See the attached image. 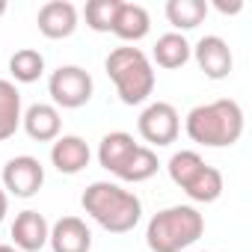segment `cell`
Here are the masks:
<instances>
[{
	"instance_id": "1",
	"label": "cell",
	"mask_w": 252,
	"mask_h": 252,
	"mask_svg": "<svg viewBox=\"0 0 252 252\" xmlns=\"http://www.w3.org/2000/svg\"><path fill=\"white\" fill-rule=\"evenodd\" d=\"M184 131L193 143L208 149H225L234 146L243 134V110L231 98H220L211 104H199L187 113Z\"/></svg>"
},
{
	"instance_id": "2",
	"label": "cell",
	"mask_w": 252,
	"mask_h": 252,
	"mask_svg": "<svg viewBox=\"0 0 252 252\" xmlns=\"http://www.w3.org/2000/svg\"><path fill=\"white\" fill-rule=\"evenodd\" d=\"M83 211L107 231L113 234H125V231H134V225L143 217V202L119 184L110 181H95L83 190L80 199Z\"/></svg>"
},
{
	"instance_id": "3",
	"label": "cell",
	"mask_w": 252,
	"mask_h": 252,
	"mask_svg": "<svg viewBox=\"0 0 252 252\" xmlns=\"http://www.w3.org/2000/svg\"><path fill=\"white\" fill-rule=\"evenodd\" d=\"M205 231V217L193 205H172L149 220L146 243L152 252H181L193 246Z\"/></svg>"
},
{
	"instance_id": "4",
	"label": "cell",
	"mask_w": 252,
	"mask_h": 252,
	"mask_svg": "<svg viewBox=\"0 0 252 252\" xmlns=\"http://www.w3.org/2000/svg\"><path fill=\"white\" fill-rule=\"evenodd\" d=\"M104 68L110 80L116 83V92L122 104H143L155 92V65L140 48H116L104 60Z\"/></svg>"
},
{
	"instance_id": "5",
	"label": "cell",
	"mask_w": 252,
	"mask_h": 252,
	"mask_svg": "<svg viewBox=\"0 0 252 252\" xmlns=\"http://www.w3.org/2000/svg\"><path fill=\"white\" fill-rule=\"evenodd\" d=\"M92 89H95V83H92L89 71L80 65H60L48 80V92H51L54 104L63 110H77V107L89 104Z\"/></svg>"
},
{
	"instance_id": "6",
	"label": "cell",
	"mask_w": 252,
	"mask_h": 252,
	"mask_svg": "<svg viewBox=\"0 0 252 252\" xmlns=\"http://www.w3.org/2000/svg\"><path fill=\"white\" fill-rule=\"evenodd\" d=\"M137 128H140V137L152 146H172L178 140V131H181V116L172 104L166 101H155L143 110L140 122H137Z\"/></svg>"
},
{
	"instance_id": "7",
	"label": "cell",
	"mask_w": 252,
	"mask_h": 252,
	"mask_svg": "<svg viewBox=\"0 0 252 252\" xmlns=\"http://www.w3.org/2000/svg\"><path fill=\"white\" fill-rule=\"evenodd\" d=\"M42 184H45V166L30 155H18L3 166V190L18 199L36 196Z\"/></svg>"
},
{
	"instance_id": "8",
	"label": "cell",
	"mask_w": 252,
	"mask_h": 252,
	"mask_svg": "<svg viewBox=\"0 0 252 252\" xmlns=\"http://www.w3.org/2000/svg\"><path fill=\"white\" fill-rule=\"evenodd\" d=\"M193 57H196L199 68L205 71V77H211V80H222L231 74L234 57H231L228 42L220 36H202L193 48Z\"/></svg>"
},
{
	"instance_id": "9",
	"label": "cell",
	"mask_w": 252,
	"mask_h": 252,
	"mask_svg": "<svg viewBox=\"0 0 252 252\" xmlns=\"http://www.w3.org/2000/svg\"><path fill=\"white\" fill-rule=\"evenodd\" d=\"M48 243L54 252H89L92 249V231L80 217H63L51 225Z\"/></svg>"
},
{
	"instance_id": "10",
	"label": "cell",
	"mask_w": 252,
	"mask_h": 252,
	"mask_svg": "<svg viewBox=\"0 0 252 252\" xmlns=\"http://www.w3.org/2000/svg\"><path fill=\"white\" fill-rule=\"evenodd\" d=\"M36 24L45 39H68L77 30V9L68 0H51L39 9Z\"/></svg>"
},
{
	"instance_id": "11",
	"label": "cell",
	"mask_w": 252,
	"mask_h": 252,
	"mask_svg": "<svg viewBox=\"0 0 252 252\" xmlns=\"http://www.w3.org/2000/svg\"><path fill=\"white\" fill-rule=\"evenodd\" d=\"M89 158H92V152H89L86 140H80V137H74V134H63V137L54 140L51 163L57 166V172H63V175H77V172H83V169L89 166Z\"/></svg>"
},
{
	"instance_id": "12",
	"label": "cell",
	"mask_w": 252,
	"mask_h": 252,
	"mask_svg": "<svg viewBox=\"0 0 252 252\" xmlns=\"http://www.w3.org/2000/svg\"><path fill=\"white\" fill-rule=\"evenodd\" d=\"M48 234H51V225H48V220L39 211H21L15 217V222H12V240H15L18 252H39V249H45Z\"/></svg>"
},
{
	"instance_id": "13",
	"label": "cell",
	"mask_w": 252,
	"mask_h": 252,
	"mask_svg": "<svg viewBox=\"0 0 252 252\" xmlns=\"http://www.w3.org/2000/svg\"><path fill=\"white\" fill-rule=\"evenodd\" d=\"M21 125L30 140L36 143H54L63 131V119H60V110L54 104H33L27 107V113L21 116Z\"/></svg>"
},
{
	"instance_id": "14",
	"label": "cell",
	"mask_w": 252,
	"mask_h": 252,
	"mask_svg": "<svg viewBox=\"0 0 252 252\" xmlns=\"http://www.w3.org/2000/svg\"><path fill=\"white\" fill-rule=\"evenodd\" d=\"M149 30H152V18L140 3H119L110 33H116L122 42H140L149 36Z\"/></svg>"
},
{
	"instance_id": "15",
	"label": "cell",
	"mask_w": 252,
	"mask_h": 252,
	"mask_svg": "<svg viewBox=\"0 0 252 252\" xmlns=\"http://www.w3.org/2000/svg\"><path fill=\"white\" fill-rule=\"evenodd\" d=\"M21 92L12 80H0V143L21 128Z\"/></svg>"
},
{
	"instance_id": "16",
	"label": "cell",
	"mask_w": 252,
	"mask_h": 252,
	"mask_svg": "<svg viewBox=\"0 0 252 252\" xmlns=\"http://www.w3.org/2000/svg\"><path fill=\"white\" fill-rule=\"evenodd\" d=\"M155 63L160 68H181L187 65V60L193 57V48L190 42L181 36V33H163L158 42H155V51H152Z\"/></svg>"
},
{
	"instance_id": "17",
	"label": "cell",
	"mask_w": 252,
	"mask_h": 252,
	"mask_svg": "<svg viewBox=\"0 0 252 252\" xmlns=\"http://www.w3.org/2000/svg\"><path fill=\"white\" fill-rule=\"evenodd\" d=\"M137 149V143H134V137L131 134H125V131H113V134H107L104 140H101V146H98V163L107 169V172H119V166L128 160V155Z\"/></svg>"
},
{
	"instance_id": "18",
	"label": "cell",
	"mask_w": 252,
	"mask_h": 252,
	"mask_svg": "<svg viewBox=\"0 0 252 252\" xmlns=\"http://www.w3.org/2000/svg\"><path fill=\"white\" fill-rule=\"evenodd\" d=\"M158 169H160V163H158V155H155L152 149H146V146H137V149L128 155V160H125V163L119 166L116 178H122V181H131V184H140V181H149V178H152Z\"/></svg>"
},
{
	"instance_id": "19",
	"label": "cell",
	"mask_w": 252,
	"mask_h": 252,
	"mask_svg": "<svg viewBox=\"0 0 252 252\" xmlns=\"http://www.w3.org/2000/svg\"><path fill=\"white\" fill-rule=\"evenodd\" d=\"M208 15L205 0H169L166 3V18L175 30H196Z\"/></svg>"
},
{
	"instance_id": "20",
	"label": "cell",
	"mask_w": 252,
	"mask_h": 252,
	"mask_svg": "<svg viewBox=\"0 0 252 252\" xmlns=\"http://www.w3.org/2000/svg\"><path fill=\"white\" fill-rule=\"evenodd\" d=\"M184 193H187L193 202H202V205L217 202V199L222 196V172L205 163V166L199 169V175L184 187Z\"/></svg>"
},
{
	"instance_id": "21",
	"label": "cell",
	"mask_w": 252,
	"mask_h": 252,
	"mask_svg": "<svg viewBox=\"0 0 252 252\" xmlns=\"http://www.w3.org/2000/svg\"><path fill=\"white\" fill-rule=\"evenodd\" d=\"M9 74L18 80V83H36L42 74H45V57L36 51V48H21L12 54L9 60Z\"/></svg>"
},
{
	"instance_id": "22",
	"label": "cell",
	"mask_w": 252,
	"mask_h": 252,
	"mask_svg": "<svg viewBox=\"0 0 252 252\" xmlns=\"http://www.w3.org/2000/svg\"><path fill=\"white\" fill-rule=\"evenodd\" d=\"M205 166V160H202V155L199 152H175L172 158H169V178L184 190L196 175H199V169Z\"/></svg>"
},
{
	"instance_id": "23",
	"label": "cell",
	"mask_w": 252,
	"mask_h": 252,
	"mask_svg": "<svg viewBox=\"0 0 252 252\" xmlns=\"http://www.w3.org/2000/svg\"><path fill=\"white\" fill-rule=\"evenodd\" d=\"M119 3L122 0H89L86 9H83L86 27L95 30V33H110L113 21H116V12H119Z\"/></svg>"
},
{
	"instance_id": "24",
	"label": "cell",
	"mask_w": 252,
	"mask_h": 252,
	"mask_svg": "<svg viewBox=\"0 0 252 252\" xmlns=\"http://www.w3.org/2000/svg\"><path fill=\"white\" fill-rule=\"evenodd\" d=\"M217 9H220L222 15H237V12L243 9V3H240V0H234V3H222V0H217Z\"/></svg>"
},
{
	"instance_id": "25",
	"label": "cell",
	"mask_w": 252,
	"mask_h": 252,
	"mask_svg": "<svg viewBox=\"0 0 252 252\" xmlns=\"http://www.w3.org/2000/svg\"><path fill=\"white\" fill-rule=\"evenodd\" d=\"M6 211H9V196H6V190H3V187H0V222H3Z\"/></svg>"
},
{
	"instance_id": "26",
	"label": "cell",
	"mask_w": 252,
	"mask_h": 252,
	"mask_svg": "<svg viewBox=\"0 0 252 252\" xmlns=\"http://www.w3.org/2000/svg\"><path fill=\"white\" fill-rule=\"evenodd\" d=\"M0 252H18L15 246H9V243H0Z\"/></svg>"
},
{
	"instance_id": "27",
	"label": "cell",
	"mask_w": 252,
	"mask_h": 252,
	"mask_svg": "<svg viewBox=\"0 0 252 252\" xmlns=\"http://www.w3.org/2000/svg\"><path fill=\"white\" fill-rule=\"evenodd\" d=\"M6 12V0H0V15H3Z\"/></svg>"
}]
</instances>
